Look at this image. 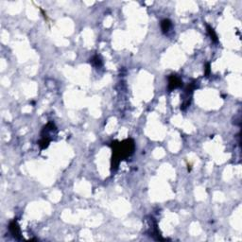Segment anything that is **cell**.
Wrapping results in <instances>:
<instances>
[{
	"label": "cell",
	"mask_w": 242,
	"mask_h": 242,
	"mask_svg": "<svg viewBox=\"0 0 242 242\" xmlns=\"http://www.w3.org/2000/svg\"><path fill=\"white\" fill-rule=\"evenodd\" d=\"M111 147L113 149L112 156V171H115L121 160L130 157L135 149L134 141L133 139H126L122 142H113Z\"/></svg>",
	"instance_id": "cell-1"
},
{
	"label": "cell",
	"mask_w": 242,
	"mask_h": 242,
	"mask_svg": "<svg viewBox=\"0 0 242 242\" xmlns=\"http://www.w3.org/2000/svg\"><path fill=\"white\" fill-rule=\"evenodd\" d=\"M10 231L12 233V235H13V237L17 238V239H22L21 237V231H20V227L17 223V221L15 220H13L12 221H11L10 223Z\"/></svg>",
	"instance_id": "cell-3"
},
{
	"label": "cell",
	"mask_w": 242,
	"mask_h": 242,
	"mask_svg": "<svg viewBox=\"0 0 242 242\" xmlns=\"http://www.w3.org/2000/svg\"><path fill=\"white\" fill-rule=\"evenodd\" d=\"M183 85V81L177 75H170L168 77V91L171 92L172 90L181 87Z\"/></svg>",
	"instance_id": "cell-2"
},
{
	"label": "cell",
	"mask_w": 242,
	"mask_h": 242,
	"mask_svg": "<svg viewBox=\"0 0 242 242\" xmlns=\"http://www.w3.org/2000/svg\"><path fill=\"white\" fill-rule=\"evenodd\" d=\"M171 28V22L168 19H164L161 22V30L163 33H167Z\"/></svg>",
	"instance_id": "cell-4"
},
{
	"label": "cell",
	"mask_w": 242,
	"mask_h": 242,
	"mask_svg": "<svg viewBox=\"0 0 242 242\" xmlns=\"http://www.w3.org/2000/svg\"><path fill=\"white\" fill-rule=\"evenodd\" d=\"M92 64L94 66H95V67H100L102 65V61H101V59L98 55H95L92 59Z\"/></svg>",
	"instance_id": "cell-6"
},
{
	"label": "cell",
	"mask_w": 242,
	"mask_h": 242,
	"mask_svg": "<svg viewBox=\"0 0 242 242\" xmlns=\"http://www.w3.org/2000/svg\"><path fill=\"white\" fill-rule=\"evenodd\" d=\"M209 74H210V63H207L206 66H205V76L209 77Z\"/></svg>",
	"instance_id": "cell-7"
},
{
	"label": "cell",
	"mask_w": 242,
	"mask_h": 242,
	"mask_svg": "<svg viewBox=\"0 0 242 242\" xmlns=\"http://www.w3.org/2000/svg\"><path fill=\"white\" fill-rule=\"evenodd\" d=\"M206 29H207V32H208V34H209V36H210V38H211V40L213 42L216 43L217 41H219V39H217V35H216V33L215 32V30H214V29L212 27L207 25Z\"/></svg>",
	"instance_id": "cell-5"
}]
</instances>
